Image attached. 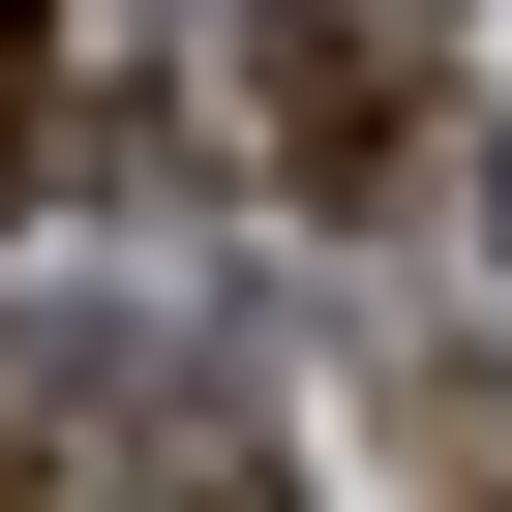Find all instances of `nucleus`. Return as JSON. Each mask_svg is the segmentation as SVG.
Here are the masks:
<instances>
[{
	"label": "nucleus",
	"instance_id": "1",
	"mask_svg": "<svg viewBox=\"0 0 512 512\" xmlns=\"http://www.w3.org/2000/svg\"><path fill=\"white\" fill-rule=\"evenodd\" d=\"M241 61H272V151H302V181H392V121H422L392 0H241Z\"/></svg>",
	"mask_w": 512,
	"mask_h": 512
}]
</instances>
